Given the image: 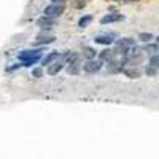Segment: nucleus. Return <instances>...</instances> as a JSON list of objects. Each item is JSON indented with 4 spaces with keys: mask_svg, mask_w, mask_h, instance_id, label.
<instances>
[{
    "mask_svg": "<svg viewBox=\"0 0 159 159\" xmlns=\"http://www.w3.org/2000/svg\"><path fill=\"white\" fill-rule=\"evenodd\" d=\"M65 11L64 3H51L45 8V16H51V18H59L62 13Z\"/></svg>",
    "mask_w": 159,
    "mask_h": 159,
    "instance_id": "nucleus-1",
    "label": "nucleus"
},
{
    "mask_svg": "<svg viewBox=\"0 0 159 159\" xmlns=\"http://www.w3.org/2000/svg\"><path fill=\"white\" fill-rule=\"evenodd\" d=\"M42 51L40 49H24L19 52V61H30V59H40Z\"/></svg>",
    "mask_w": 159,
    "mask_h": 159,
    "instance_id": "nucleus-2",
    "label": "nucleus"
},
{
    "mask_svg": "<svg viewBox=\"0 0 159 159\" xmlns=\"http://www.w3.org/2000/svg\"><path fill=\"white\" fill-rule=\"evenodd\" d=\"M102 69V61L100 59H91V61H88L84 65H83V70L86 72V73H96V72H99Z\"/></svg>",
    "mask_w": 159,
    "mask_h": 159,
    "instance_id": "nucleus-3",
    "label": "nucleus"
},
{
    "mask_svg": "<svg viewBox=\"0 0 159 159\" xmlns=\"http://www.w3.org/2000/svg\"><path fill=\"white\" fill-rule=\"evenodd\" d=\"M37 25L42 27L43 30H49L52 29V25H56V18H51V16H43L37 21Z\"/></svg>",
    "mask_w": 159,
    "mask_h": 159,
    "instance_id": "nucleus-4",
    "label": "nucleus"
},
{
    "mask_svg": "<svg viewBox=\"0 0 159 159\" xmlns=\"http://www.w3.org/2000/svg\"><path fill=\"white\" fill-rule=\"evenodd\" d=\"M121 19H123V16L119 15V13H108V15H105V16L100 19V22H102V24H111V22L121 21Z\"/></svg>",
    "mask_w": 159,
    "mask_h": 159,
    "instance_id": "nucleus-5",
    "label": "nucleus"
},
{
    "mask_svg": "<svg viewBox=\"0 0 159 159\" xmlns=\"http://www.w3.org/2000/svg\"><path fill=\"white\" fill-rule=\"evenodd\" d=\"M62 69H64V62L59 59V61H56V62H52L51 65H48V73H49V75H56V73H59Z\"/></svg>",
    "mask_w": 159,
    "mask_h": 159,
    "instance_id": "nucleus-6",
    "label": "nucleus"
},
{
    "mask_svg": "<svg viewBox=\"0 0 159 159\" xmlns=\"http://www.w3.org/2000/svg\"><path fill=\"white\" fill-rule=\"evenodd\" d=\"M61 52H57V51H52V52H49V54L46 56V57H43V65H51L52 62H56V61H59L61 59Z\"/></svg>",
    "mask_w": 159,
    "mask_h": 159,
    "instance_id": "nucleus-7",
    "label": "nucleus"
},
{
    "mask_svg": "<svg viewBox=\"0 0 159 159\" xmlns=\"http://www.w3.org/2000/svg\"><path fill=\"white\" fill-rule=\"evenodd\" d=\"M116 45H118V46H124V48H127L129 51H130L132 48H135L134 38H121V40H118V42H116Z\"/></svg>",
    "mask_w": 159,
    "mask_h": 159,
    "instance_id": "nucleus-8",
    "label": "nucleus"
},
{
    "mask_svg": "<svg viewBox=\"0 0 159 159\" xmlns=\"http://www.w3.org/2000/svg\"><path fill=\"white\" fill-rule=\"evenodd\" d=\"M54 42V37L52 35H38V38L35 40V45H48V43H52Z\"/></svg>",
    "mask_w": 159,
    "mask_h": 159,
    "instance_id": "nucleus-9",
    "label": "nucleus"
},
{
    "mask_svg": "<svg viewBox=\"0 0 159 159\" xmlns=\"http://www.w3.org/2000/svg\"><path fill=\"white\" fill-rule=\"evenodd\" d=\"M94 42L99 43V45H111L113 38H111V35H99V37L94 38Z\"/></svg>",
    "mask_w": 159,
    "mask_h": 159,
    "instance_id": "nucleus-10",
    "label": "nucleus"
},
{
    "mask_svg": "<svg viewBox=\"0 0 159 159\" xmlns=\"http://www.w3.org/2000/svg\"><path fill=\"white\" fill-rule=\"evenodd\" d=\"M111 57H113V49H103L99 52V59L102 62H110Z\"/></svg>",
    "mask_w": 159,
    "mask_h": 159,
    "instance_id": "nucleus-11",
    "label": "nucleus"
},
{
    "mask_svg": "<svg viewBox=\"0 0 159 159\" xmlns=\"http://www.w3.org/2000/svg\"><path fill=\"white\" fill-rule=\"evenodd\" d=\"M80 70H81V64H80V62H75V64H69L67 65V73L69 75H78Z\"/></svg>",
    "mask_w": 159,
    "mask_h": 159,
    "instance_id": "nucleus-12",
    "label": "nucleus"
},
{
    "mask_svg": "<svg viewBox=\"0 0 159 159\" xmlns=\"http://www.w3.org/2000/svg\"><path fill=\"white\" fill-rule=\"evenodd\" d=\"M96 54H97V52H96V49L94 48H84L83 49V57H86L88 61H91V59H96Z\"/></svg>",
    "mask_w": 159,
    "mask_h": 159,
    "instance_id": "nucleus-13",
    "label": "nucleus"
},
{
    "mask_svg": "<svg viewBox=\"0 0 159 159\" xmlns=\"http://www.w3.org/2000/svg\"><path fill=\"white\" fill-rule=\"evenodd\" d=\"M143 51H147V54H151V56H154V54H157V51H159V46L157 45H151V43H147L143 46Z\"/></svg>",
    "mask_w": 159,
    "mask_h": 159,
    "instance_id": "nucleus-14",
    "label": "nucleus"
},
{
    "mask_svg": "<svg viewBox=\"0 0 159 159\" xmlns=\"http://www.w3.org/2000/svg\"><path fill=\"white\" fill-rule=\"evenodd\" d=\"M91 21H92V16H91V15H86V16H83L81 19L78 21V25H80L81 29H83V27H88V25L91 24Z\"/></svg>",
    "mask_w": 159,
    "mask_h": 159,
    "instance_id": "nucleus-15",
    "label": "nucleus"
},
{
    "mask_svg": "<svg viewBox=\"0 0 159 159\" xmlns=\"http://www.w3.org/2000/svg\"><path fill=\"white\" fill-rule=\"evenodd\" d=\"M139 40H140V42H143V43H148V42H151V40H153V35L150 32H142V34H139Z\"/></svg>",
    "mask_w": 159,
    "mask_h": 159,
    "instance_id": "nucleus-16",
    "label": "nucleus"
},
{
    "mask_svg": "<svg viewBox=\"0 0 159 159\" xmlns=\"http://www.w3.org/2000/svg\"><path fill=\"white\" fill-rule=\"evenodd\" d=\"M123 72H124L129 78H139V75H140V72H139L137 69H124Z\"/></svg>",
    "mask_w": 159,
    "mask_h": 159,
    "instance_id": "nucleus-17",
    "label": "nucleus"
},
{
    "mask_svg": "<svg viewBox=\"0 0 159 159\" xmlns=\"http://www.w3.org/2000/svg\"><path fill=\"white\" fill-rule=\"evenodd\" d=\"M156 72H157V69H156V67H153L151 64H148V65H147V69H145V73H147L148 76H154V75H156Z\"/></svg>",
    "mask_w": 159,
    "mask_h": 159,
    "instance_id": "nucleus-18",
    "label": "nucleus"
},
{
    "mask_svg": "<svg viewBox=\"0 0 159 159\" xmlns=\"http://www.w3.org/2000/svg\"><path fill=\"white\" fill-rule=\"evenodd\" d=\"M32 76H37V78L43 76V69H42V67H35V69H32Z\"/></svg>",
    "mask_w": 159,
    "mask_h": 159,
    "instance_id": "nucleus-19",
    "label": "nucleus"
},
{
    "mask_svg": "<svg viewBox=\"0 0 159 159\" xmlns=\"http://www.w3.org/2000/svg\"><path fill=\"white\" fill-rule=\"evenodd\" d=\"M150 64L153 65V67L159 69V54H154V56H151V61H150Z\"/></svg>",
    "mask_w": 159,
    "mask_h": 159,
    "instance_id": "nucleus-20",
    "label": "nucleus"
},
{
    "mask_svg": "<svg viewBox=\"0 0 159 159\" xmlns=\"http://www.w3.org/2000/svg\"><path fill=\"white\" fill-rule=\"evenodd\" d=\"M84 5H86V2H84V0H78V2L75 3V7H76V8H83Z\"/></svg>",
    "mask_w": 159,
    "mask_h": 159,
    "instance_id": "nucleus-21",
    "label": "nucleus"
},
{
    "mask_svg": "<svg viewBox=\"0 0 159 159\" xmlns=\"http://www.w3.org/2000/svg\"><path fill=\"white\" fill-rule=\"evenodd\" d=\"M64 2H67V0H52V3H64Z\"/></svg>",
    "mask_w": 159,
    "mask_h": 159,
    "instance_id": "nucleus-22",
    "label": "nucleus"
},
{
    "mask_svg": "<svg viewBox=\"0 0 159 159\" xmlns=\"http://www.w3.org/2000/svg\"><path fill=\"white\" fill-rule=\"evenodd\" d=\"M157 45H159V37H157Z\"/></svg>",
    "mask_w": 159,
    "mask_h": 159,
    "instance_id": "nucleus-23",
    "label": "nucleus"
}]
</instances>
